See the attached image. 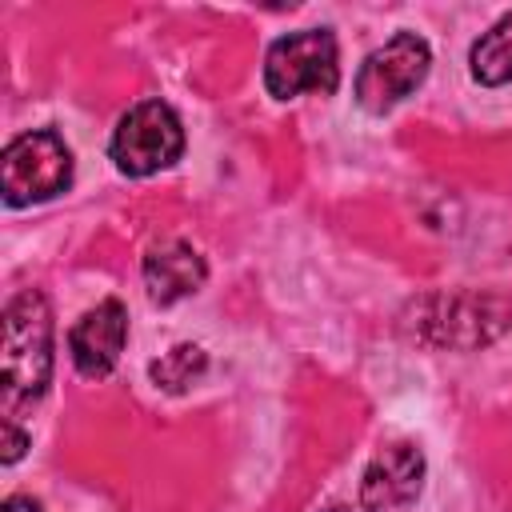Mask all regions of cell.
<instances>
[{
    "label": "cell",
    "mask_w": 512,
    "mask_h": 512,
    "mask_svg": "<svg viewBox=\"0 0 512 512\" xmlns=\"http://www.w3.org/2000/svg\"><path fill=\"white\" fill-rule=\"evenodd\" d=\"M52 380V308L28 288L4 308V352H0V396L4 412L36 404Z\"/></svg>",
    "instance_id": "6da1fadb"
},
{
    "label": "cell",
    "mask_w": 512,
    "mask_h": 512,
    "mask_svg": "<svg viewBox=\"0 0 512 512\" xmlns=\"http://www.w3.org/2000/svg\"><path fill=\"white\" fill-rule=\"evenodd\" d=\"M72 184V152L52 128L8 140L0 156V188L8 208H28L60 196Z\"/></svg>",
    "instance_id": "7a4b0ae2"
},
{
    "label": "cell",
    "mask_w": 512,
    "mask_h": 512,
    "mask_svg": "<svg viewBox=\"0 0 512 512\" xmlns=\"http://www.w3.org/2000/svg\"><path fill=\"white\" fill-rule=\"evenodd\" d=\"M264 84L276 100H292L300 92H336L340 84V48L328 28H304L280 36L264 56Z\"/></svg>",
    "instance_id": "3957f363"
},
{
    "label": "cell",
    "mask_w": 512,
    "mask_h": 512,
    "mask_svg": "<svg viewBox=\"0 0 512 512\" xmlns=\"http://www.w3.org/2000/svg\"><path fill=\"white\" fill-rule=\"evenodd\" d=\"M108 152H112V164L124 176H152V172H160V168L180 160V152H184V124H180L172 104L140 100V104H132L120 116Z\"/></svg>",
    "instance_id": "277c9868"
},
{
    "label": "cell",
    "mask_w": 512,
    "mask_h": 512,
    "mask_svg": "<svg viewBox=\"0 0 512 512\" xmlns=\"http://www.w3.org/2000/svg\"><path fill=\"white\" fill-rule=\"evenodd\" d=\"M432 68V48L416 32H396L384 48L368 52L356 72V104L372 116H384L400 100H408Z\"/></svg>",
    "instance_id": "5b68a950"
},
{
    "label": "cell",
    "mask_w": 512,
    "mask_h": 512,
    "mask_svg": "<svg viewBox=\"0 0 512 512\" xmlns=\"http://www.w3.org/2000/svg\"><path fill=\"white\" fill-rule=\"evenodd\" d=\"M124 340H128V312H124V304L120 300H100L68 332V352H72L76 372L92 376V380L108 376L120 364Z\"/></svg>",
    "instance_id": "8992f818"
},
{
    "label": "cell",
    "mask_w": 512,
    "mask_h": 512,
    "mask_svg": "<svg viewBox=\"0 0 512 512\" xmlns=\"http://www.w3.org/2000/svg\"><path fill=\"white\" fill-rule=\"evenodd\" d=\"M424 484V452L416 444H388L380 448L360 480V508L364 512H388L408 500H416Z\"/></svg>",
    "instance_id": "52a82bcc"
},
{
    "label": "cell",
    "mask_w": 512,
    "mask_h": 512,
    "mask_svg": "<svg viewBox=\"0 0 512 512\" xmlns=\"http://www.w3.org/2000/svg\"><path fill=\"white\" fill-rule=\"evenodd\" d=\"M204 276H208L204 256L184 240H164V244L148 248V256H144V288H148L152 304H176V300L200 292Z\"/></svg>",
    "instance_id": "ba28073f"
},
{
    "label": "cell",
    "mask_w": 512,
    "mask_h": 512,
    "mask_svg": "<svg viewBox=\"0 0 512 512\" xmlns=\"http://www.w3.org/2000/svg\"><path fill=\"white\" fill-rule=\"evenodd\" d=\"M468 68H472V80L496 88V84H508L512 80V12H504L468 52Z\"/></svg>",
    "instance_id": "9c48e42d"
},
{
    "label": "cell",
    "mask_w": 512,
    "mask_h": 512,
    "mask_svg": "<svg viewBox=\"0 0 512 512\" xmlns=\"http://www.w3.org/2000/svg\"><path fill=\"white\" fill-rule=\"evenodd\" d=\"M204 368H208L204 348H196V344H176L172 352H164L160 360H152L148 372H152L156 388H164V392H184Z\"/></svg>",
    "instance_id": "30bf717a"
},
{
    "label": "cell",
    "mask_w": 512,
    "mask_h": 512,
    "mask_svg": "<svg viewBox=\"0 0 512 512\" xmlns=\"http://www.w3.org/2000/svg\"><path fill=\"white\" fill-rule=\"evenodd\" d=\"M0 436H4V440H0V448H4V452H0V460H4V464H16V460L24 456V448H28V436H24L12 420H4Z\"/></svg>",
    "instance_id": "8fae6325"
},
{
    "label": "cell",
    "mask_w": 512,
    "mask_h": 512,
    "mask_svg": "<svg viewBox=\"0 0 512 512\" xmlns=\"http://www.w3.org/2000/svg\"><path fill=\"white\" fill-rule=\"evenodd\" d=\"M4 512H40V504L28 500V496H8L4 500Z\"/></svg>",
    "instance_id": "7c38bea8"
}]
</instances>
